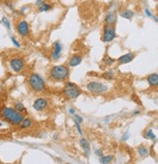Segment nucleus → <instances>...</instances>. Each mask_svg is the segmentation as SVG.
<instances>
[{"label":"nucleus","mask_w":158,"mask_h":164,"mask_svg":"<svg viewBox=\"0 0 158 164\" xmlns=\"http://www.w3.org/2000/svg\"><path fill=\"white\" fill-rule=\"evenodd\" d=\"M1 117L9 124L13 125H20L22 120L25 118V116L18 112L15 108H10V107H4L1 112H0Z\"/></svg>","instance_id":"obj_1"},{"label":"nucleus","mask_w":158,"mask_h":164,"mask_svg":"<svg viewBox=\"0 0 158 164\" xmlns=\"http://www.w3.org/2000/svg\"><path fill=\"white\" fill-rule=\"evenodd\" d=\"M49 77L55 82L66 81L69 77V69L65 65H56V66L51 68L49 72Z\"/></svg>","instance_id":"obj_2"},{"label":"nucleus","mask_w":158,"mask_h":164,"mask_svg":"<svg viewBox=\"0 0 158 164\" xmlns=\"http://www.w3.org/2000/svg\"><path fill=\"white\" fill-rule=\"evenodd\" d=\"M28 85L30 88L36 93L42 92L46 89V82L38 73H31L28 78Z\"/></svg>","instance_id":"obj_3"},{"label":"nucleus","mask_w":158,"mask_h":164,"mask_svg":"<svg viewBox=\"0 0 158 164\" xmlns=\"http://www.w3.org/2000/svg\"><path fill=\"white\" fill-rule=\"evenodd\" d=\"M62 92L68 98V99H76L81 95V89L77 85L72 82H67L65 87L62 88Z\"/></svg>","instance_id":"obj_4"},{"label":"nucleus","mask_w":158,"mask_h":164,"mask_svg":"<svg viewBox=\"0 0 158 164\" xmlns=\"http://www.w3.org/2000/svg\"><path fill=\"white\" fill-rule=\"evenodd\" d=\"M116 38V31L115 28L112 26H109V24H106L104 27V32H102V42L105 43H109L113 41Z\"/></svg>","instance_id":"obj_5"},{"label":"nucleus","mask_w":158,"mask_h":164,"mask_svg":"<svg viewBox=\"0 0 158 164\" xmlns=\"http://www.w3.org/2000/svg\"><path fill=\"white\" fill-rule=\"evenodd\" d=\"M87 89L93 93H104L107 91V86L99 82H90L87 84Z\"/></svg>","instance_id":"obj_6"},{"label":"nucleus","mask_w":158,"mask_h":164,"mask_svg":"<svg viewBox=\"0 0 158 164\" xmlns=\"http://www.w3.org/2000/svg\"><path fill=\"white\" fill-rule=\"evenodd\" d=\"M9 65H10V68L16 73L22 72L25 69V66H26L25 61H23L22 57H13L9 61Z\"/></svg>","instance_id":"obj_7"},{"label":"nucleus","mask_w":158,"mask_h":164,"mask_svg":"<svg viewBox=\"0 0 158 164\" xmlns=\"http://www.w3.org/2000/svg\"><path fill=\"white\" fill-rule=\"evenodd\" d=\"M48 100L46 99V98H43V97H40V98H37V99L34 100L33 102V109L35 111H38V112H42V111H45L47 108H48Z\"/></svg>","instance_id":"obj_8"},{"label":"nucleus","mask_w":158,"mask_h":164,"mask_svg":"<svg viewBox=\"0 0 158 164\" xmlns=\"http://www.w3.org/2000/svg\"><path fill=\"white\" fill-rule=\"evenodd\" d=\"M62 45L60 41H56L53 45V52H52V59L54 61L59 60L62 57Z\"/></svg>","instance_id":"obj_9"},{"label":"nucleus","mask_w":158,"mask_h":164,"mask_svg":"<svg viewBox=\"0 0 158 164\" xmlns=\"http://www.w3.org/2000/svg\"><path fill=\"white\" fill-rule=\"evenodd\" d=\"M17 32L22 37H26L29 33V26L26 21H20L17 24Z\"/></svg>","instance_id":"obj_10"},{"label":"nucleus","mask_w":158,"mask_h":164,"mask_svg":"<svg viewBox=\"0 0 158 164\" xmlns=\"http://www.w3.org/2000/svg\"><path fill=\"white\" fill-rule=\"evenodd\" d=\"M117 20V15L115 11H109L105 18V22L106 24H109V26H113V24L116 22Z\"/></svg>","instance_id":"obj_11"},{"label":"nucleus","mask_w":158,"mask_h":164,"mask_svg":"<svg viewBox=\"0 0 158 164\" xmlns=\"http://www.w3.org/2000/svg\"><path fill=\"white\" fill-rule=\"evenodd\" d=\"M134 59H135V54H134L133 53H128V54H125L121 55L120 57H118L117 61L120 64H127V63L133 61Z\"/></svg>","instance_id":"obj_12"},{"label":"nucleus","mask_w":158,"mask_h":164,"mask_svg":"<svg viewBox=\"0 0 158 164\" xmlns=\"http://www.w3.org/2000/svg\"><path fill=\"white\" fill-rule=\"evenodd\" d=\"M146 81L151 87H156L158 86V74L153 73V74H151V75H148L146 78Z\"/></svg>","instance_id":"obj_13"},{"label":"nucleus","mask_w":158,"mask_h":164,"mask_svg":"<svg viewBox=\"0 0 158 164\" xmlns=\"http://www.w3.org/2000/svg\"><path fill=\"white\" fill-rule=\"evenodd\" d=\"M82 62V56L81 55H73L72 59H69L68 66L69 67H76Z\"/></svg>","instance_id":"obj_14"},{"label":"nucleus","mask_w":158,"mask_h":164,"mask_svg":"<svg viewBox=\"0 0 158 164\" xmlns=\"http://www.w3.org/2000/svg\"><path fill=\"white\" fill-rule=\"evenodd\" d=\"M79 144H80L81 148L83 149V152H85V154H86V155H88L89 152H90V144H89V142L87 141L86 139L83 138V139H81V140H80Z\"/></svg>","instance_id":"obj_15"},{"label":"nucleus","mask_w":158,"mask_h":164,"mask_svg":"<svg viewBox=\"0 0 158 164\" xmlns=\"http://www.w3.org/2000/svg\"><path fill=\"white\" fill-rule=\"evenodd\" d=\"M20 125H21L20 126L21 129H27L32 125V120H31V119H29V118H23V119L22 120Z\"/></svg>","instance_id":"obj_16"},{"label":"nucleus","mask_w":158,"mask_h":164,"mask_svg":"<svg viewBox=\"0 0 158 164\" xmlns=\"http://www.w3.org/2000/svg\"><path fill=\"white\" fill-rule=\"evenodd\" d=\"M138 153L140 154V157H148V154H149V151L148 149L146 147V146H140L138 148Z\"/></svg>","instance_id":"obj_17"},{"label":"nucleus","mask_w":158,"mask_h":164,"mask_svg":"<svg viewBox=\"0 0 158 164\" xmlns=\"http://www.w3.org/2000/svg\"><path fill=\"white\" fill-rule=\"evenodd\" d=\"M119 15L126 20H132L134 17V12L131 10H123L119 13Z\"/></svg>","instance_id":"obj_18"},{"label":"nucleus","mask_w":158,"mask_h":164,"mask_svg":"<svg viewBox=\"0 0 158 164\" xmlns=\"http://www.w3.org/2000/svg\"><path fill=\"white\" fill-rule=\"evenodd\" d=\"M14 108L17 110L20 113H23V114H27V109L25 107V105H23L22 102H16L14 105Z\"/></svg>","instance_id":"obj_19"},{"label":"nucleus","mask_w":158,"mask_h":164,"mask_svg":"<svg viewBox=\"0 0 158 164\" xmlns=\"http://www.w3.org/2000/svg\"><path fill=\"white\" fill-rule=\"evenodd\" d=\"M114 157L113 155H102V157H100V162L102 164H106V163H110L113 160Z\"/></svg>","instance_id":"obj_20"},{"label":"nucleus","mask_w":158,"mask_h":164,"mask_svg":"<svg viewBox=\"0 0 158 164\" xmlns=\"http://www.w3.org/2000/svg\"><path fill=\"white\" fill-rule=\"evenodd\" d=\"M52 9V6L48 3H46V2H43L40 6H38V10L39 12H48Z\"/></svg>","instance_id":"obj_21"},{"label":"nucleus","mask_w":158,"mask_h":164,"mask_svg":"<svg viewBox=\"0 0 158 164\" xmlns=\"http://www.w3.org/2000/svg\"><path fill=\"white\" fill-rule=\"evenodd\" d=\"M115 76V73L113 70H109V71H106V73H104V78L106 79V80H112Z\"/></svg>","instance_id":"obj_22"},{"label":"nucleus","mask_w":158,"mask_h":164,"mask_svg":"<svg viewBox=\"0 0 158 164\" xmlns=\"http://www.w3.org/2000/svg\"><path fill=\"white\" fill-rule=\"evenodd\" d=\"M145 138L151 139V140H154V139L156 138V136H155V134L153 133V130H152V129H148L146 132L145 133Z\"/></svg>","instance_id":"obj_23"},{"label":"nucleus","mask_w":158,"mask_h":164,"mask_svg":"<svg viewBox=\"0 0 158 164\" xmlns=\"http://www.w3.org/2000/svg\"><path fill=\"white\" fill-rule=\"evenodd\" d=\"M1 22L5 26V27L8 29V30H11V23H10V21L7 17H3L2 20H1Z\"/></svg>","instance_id":"obj_24"},{"label":"nucleus","mask_w":158,"mask_h":164,"mask_svg":"<svg viewBox=\"0 0 158 164\" xmlns=\"http://www.w3.org/2000/svg\"><path fill=\"white\" fill-rule=\"evenodd\" d=\"M145 14L146 15V17L153 19V20H154V21H155V22H157V18L155 17V16H153V14H152L151 11H149L148 9H145Z\"/></svg>","instance_id":"obj_25"},{"label":"nucleus","mask_w":158,"mask_h":164,"mask_svg":"<svg viewBox=\"0 0 158 164\" xmlns=\"http://www.w3.org/2000/svg\"><path fill=\"white\" fill-rule=\"evenodd\" d=\"M74 124H75V126H76V129H77V131H78V133L80 134V135H83L82 129H81V124H79L78 121L74 120Z\"/></svg>","instance_id":"obj_26"},{"label":"nucleus","mask_w":158,"mask_h":164,"mask_svg":"<svg viewBox=\"0 0 158 164\" xmlns=\"http://www.w3.org/2000/svg\"><path fill=\"white\" fill-rule=\"evenodd\" d=\"M115 59H111V57H106V59H105V63L106 65H111L112 63H114Z\"/></svg>","instance_id":"obj_27"},{"label":"nucleus","mask_w":158,"mask_h":164,"mask_svg":"<svg viewBox=\"0 0 158 164\" xmlns=\"http://www.w3.org/2000/svg\"><path fill=\"white\" fill-rule=\"evenodd\" d=\"M11 41H12V42H13V44H14L16 47H17V48H21V44L19 43V41H18L17 39H16L15 37L11 36Z\"/></svg>","instance_id":"obj_28"},{"label":"nucleus","mask_w":158,"mask_h":164,"mask_svg":"<svg viewBox=\"0 0 158 164\" xmlns=\"http://www.w3.org/2000/svg\"><path fill=\"white\" fill-rule=\"evenodd\" d=\"M74 120L78 121L79 124H82V122H83V118H82V117H80V116H79V115H76V114H74Z\"/></svg>","instance_id":"obj_29"},{"label":"nucleus","mask_w":158,"mask_h":164,"mask_svg":"<svg viewBox=\"0 0 158 164\" xmlns=\"http://www.w3.org/2000/svg\"><path fill=\"white\" fill-rule=\"evenodd\" d=\"M5 5H6L8 8H9V9H10L11 11H13V12L15 11V9H14V6H13V4H12V3H10V2H6V3H5Z\"/></svg>","instance_id":"obj_30"},{"label":"nucleus","mask_w":158,"mask_h":164,"mask_svg":"<svg viewBox=\"0 0 158 164\" xmlns=\"http://www.w3.org/2000/svg\"><path fill=\"white\" fill-rule=\"evenodd\" d=\"M129 138H130V134H129L128 132H126V133L123 135V137H122V141H127Z\"/></svg>","instance_id":"obj_31"},{"label":"nucleus","mask_w":158,"mask_h":164,"mask_svg":"<svg viewBox=\"0 0 158 164\" xmlns=\"http://www.w3.org/2000/svg\"><path fill=\"white\" fill-rule=\"evenodd\" d=\"M95 153H96L97 155H99L100 157H102V155H104V154H102V152H101V150H96V152H95Z\"/></svg>","instance_id":"obj_32"},{"label":"nucleus","mask_w":158,"mask_h":164,"mask_svg":"<svg viewBox=\"0 0 158 164\" xmlns=\"http://www.w3.org/2000/svg\"><path fill=\"white\" fill-rule=\"evenodd\" d=\"M43 2H44V0H36V5H37V7L40 6Z\"/></svg>","instance_id":"obj_33"},{"label":"nucleus","mask_w":158,"mask_h":164,"mask_svg":"<svg viewBox=\"0 0 158 164\" xmlns=\"http://www.w3.org/2000/svg\"><path fill=\"white\" fill-rule=\"evenodd\" d=\"M68 112H69V114H70V115H74V114H75V110H74L73 108H70V109H68Z\"/></svg>","instance_id":"obj_34"},{"label":"nucleus","mask_w":158,"mask_h":164,"mask_svg":"<svg viewBox=\"0 0 158 164\" xmlns=\"http://www.w3.org/2000/svg\"><path fill=\"white\" fill-rule=\"evenodd\" d=\"M140 114V111H135L134 112V115H139Z\"/></svg>","instance_id":"obj_35"},{"label":"nucleus","mask_w":158,"mask_h":164,"mask_svg":"<svg viewBox=\"0 0 158 164\" xmlns=\"http://www.w3.org/2000/svg\"><path fill=\"white\" fill-rule=\"evenodd\" d=\"M1 92H2V87L0 86V94H1Z\"/></svg>","instance_id":"obj_36"},{"label":"nucleus","mask_w":158,"mask_h":164,"mask_svg":"<svg viewBox=\"0 0 158 164\" xmlns=\"http://www.w3.org/2000/svg\"><path fill=\"white\" fill-rule=\"evenodd\" d=\"M2 126V122H0V127H1Z\"/></svg>","instance_id":"obj_37"},{"label":"nucleus","mask_w":158,"mask_h":164,"mask_svg":"<svg viewBox=\"0 0 158 164\" xmlns=\"http://www.w3.org/2000/svg\"><path fill=\"white\" fill-rule=\"evenodd\" d=\"M0 23H2V22H1V21H0Z\"/></svg>","instance_id":"obj_38"}]
</instances>
